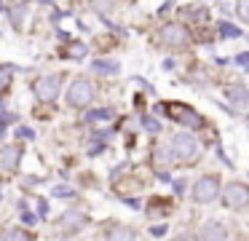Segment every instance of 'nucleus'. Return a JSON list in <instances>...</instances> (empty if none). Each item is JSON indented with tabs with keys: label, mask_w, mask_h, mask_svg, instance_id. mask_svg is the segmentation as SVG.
<instances>
[{
	"label": "nucleus",
	"mask_w": 249,
	"mask_h": 241,
	"mask_svg": "<svg viewBox=\"0 0 249 241\" xmlns=\"http://www.w3.org/2000/svg\"><path fill=\"white\" fill-rule=\"evenodd\" d=\"M27 14H30V5L27 3H19V5L6 8V16H8V21L14 24V30H22V24L27 21Z\"/></svg>",
	"instance_id": "obj_10"
},
{
	"label": "nucleus",
	"mask_w": 249,
	"mask_h": 241,
	"mask_svg": "<svg viewBox=\"0 0 249 241\" xmlns=\"http://www.w3.org/2000/svg\"><path fill=\"white\" fill-rule=\"evenodd\" d=\"M17 139H35L33 126H17Z\"/></svg>",
	"instance_id": "obj_22"
},
{
	"label": "nucleus",
	"mask_w": 249,
	"mask_h": 241,
	"mask_svg": "<svg viewBox=\"0 0 249 241\" xmlns=\"http://www.w3.org/2000/svg\"><path fill=\"white\" fill-rule=\"evenodd\" d=\"M51 193H54L56 198H75V190H72V187H65V185H56Z\"/></svg>",
	"instance_id": "obj_21"
},
{
	"label": "nucleus",
	"mask_w": 249,
	"mask_h": 241,
	"mask_svg": "<svg viewBox=\"0 0 249 241\" xmlns=\"http://www.w3.org/2000/svg\"><path fill=\"white\" fill-rule=\"evenodd\" d=\"M67 56H70V59H83V56H86V46H83V43H70Z\"/></svg>",
	"instance_id": "obj_19"
},
{
	"label": "nucleus",
	"mask_w": 249,
	"mask_h": 241,
	"mask_svg": "<svg viewBox=\"0 0 249 241\" xmlns=\"http://www.w3.org/2000/svg\"><path fill=\"white\" fill-rule=\"evenodd\" d=\"M150 233L153 236H163L166 233V225H156V228H150Z\"/></svg>",
	"instance_id": "obj_28"
},
{
	"label": "nucleus",
	"mask_w": 249,
	"mask_h": 241,
	"mask_svg": "<svg viewBox=\"0 0 249 241\" xmlns=\"http://www.w3.org/2000/svg\"><path fill=\"white\" fill-rule=\"evenodd\" d=\"M97 99V89H94V83L89 78H75L70 86H67V107H72V110H86L91 102Z\"/></svg>",
	"instance_id": "obj_1"
},
{
	"label": "nucleus",
	"mask_w": 249,
	"mask_h": 241,
	"mask_svg": "<svg viewBox=\"0 0 249 241\" xmlns=\"http://www.w3.org/2000/svg\"><path fill=\"white\" fill-rule=\"evenodd\" d=\"M225 99L231 102L233 107H247L249 105V89L247 86H228L225 89Z\"/></svg>",
	"instance_id": "obj_9"
},
{
	"label": "nucleus",
	"mask_w": 249,
	"mask_h": 241,
	"mask_svg": "<svg viewBox=\"0 0 249 241\" xmlns=\"http://www.w3.org/2000/svg\"><path fill=\"white\" fill-rule=\"evenodd\" d=\"M158 40L166 48H182V46H188V30L182 24H174V21L163 24L161 32H158Z\"/></svg>",
	"instance_id": "obj_6"
},
{
	"label": "nucleus",
	"mask_w": 249,
	"mask_h": 241,
	"mask_svg": "<svg viewBox=\"0 0 249 241\" xmlns=\"http://www.w3.org/2000/svg\"><path fill=\"white\" fill-rule=\"evenodd\" d=\"M59 236H78L83 228L89 225V214L83 212V209H78V206H67L65 212H62V217H59Z\"/></svg>",
	"instance_id": "obj_4"
},
{
	"label": "nucleus",
	"mask_w": 249,
	"mask_h": 241,
	"mask_svg": "<svg viewBox=\"0 0 249 241\" xmlns=\"http://www.w3.org/2000/svg\"><path fill=\"white\" fill-rule=\"evenodd\" d=\"M62 91V75H40L33 83V94L40 105H54Z\"/></svg>",
	"instance_id": "obj_2"
},
{
	"label": "nucleus",
	"mask_w": 249,
	"mask_h": 241,
	"mask_svg": "<svg viewBox=\"0 0 249 241\" xmlns=\"http://www.w3.org/2000/svg\"><path fill=\"white\" fill-rule=\"evenodd\" d=\"M19 214H22V222L27 225V228H35V225H38V214H33V212H30V206L19 209Z\"/></svg>",
	"instance_id": "obj_18"
},
{
	"label": "nucleus",
	"mask_w": 249,
	"mask_h": 241,
	"mask_svg": "<svg viewBox=\"0 0 249 241\" xmlns=\"http://www.w3.org/2000/svg\"><path fill=\"white\" fill-rule=\"evenodd\" d=\"M22 155H24V148L19 142L3 145V148H0V169L3 171H17L19 164H22Z\"/></svg>",
	"instance_id": "obj_7"
},
{
	"label": "nucleus",
	"mask_w": 249,
	"mask_h": 241,
	"mask_svg": "<svg viewBox=\"0 0 249 241\" xmlns=\"http://www.w3.org/2000/svg\"><path fill=\"white\" fill-rule=\"evenodd\" d=\"M110 239H134V230H129V228H124V230H110Z\"/></svg>",
	"instance_id": "obj_25"
},
{
	"label": "nucleus",
	"mask_w": 249,
	"mask_h": 241,
	"mask_svg": "<svg viewBox=\"0 0 249 241\" xmlns=\"http://www.w3.org/2000/svg\"><path fill=\"white\" fill-rule=\"evenodd\" d=\"M0 201H3V187H0Z\"/></svg>",
	"instance_id": "obj_29"
},
{
	"label": "nucleus",
	"mask_w": 249,
	"mask_h": 241,
	"mask_svg": "<svg viewBox=\"0 0 249 241\" xmlns=\"http://www.w3.org/2000/svg\"><path fill=\"white\" fill-rule=\"evenodd\" d=\"M3 239H30V233H24V230H6Z\"/></svg>",
	"instance_id": "obj_27"
},
{
	"label": "nucleus",
	"mask_w": 249,
	"mask_h": 241,
	"mask_svg": "<svg viewBox=\"0 0 249 241\" xmlns=\"http://www.w3.org/2000/svg\"><path fill=\"white\" fill-rule=\"evenodd\" d=\"M49 212H51L49 201H46V198H38V217H49Z\"/></svg>",
	"instance_id": "obj_26"
},
{
	"label": "nucleus",
	"mask_w": 249,
	"mask_h": 241,
	"mask_svg": "<svg viewBox=\"0 0 249 241\" xmlns=\"http://www.w3.org/2000/svg\"><path fill=\"white\" fill-rule=\"evenodd\" d=\"M249 204V187L241 182H231L225 187V206L231 209H244Z\"/></svg>",
	"instance_id": "obj_8"
},
{
	"label": "nucleus",
	"mask_w": 249,
	"mask_h": 241,
	"mask_svg": "<svg viewBox=\"0 0 249 241\" xmlns=\"http://www.w3.org/2000/svg\"><path fill=\"white\" fill-rule=\"evenodd\" d=\"M110 118H113V110H110V107H102V110H89L83 121L86 123H99V121H110Z\"/></svg>",
	"instance_id": "obj_16"
},
{
	"label": "nucleus",
	"mask_w": 249,
	"mask_h": 241,
	"mask_svg": "<svg viewBox=\"0 0 249 241\" xmlns=\"http://www.w3.org/2000/svg\"><path fill=\"white\" fill-rule=\"evenodd\" d=\"M169 112H172V115L177 118L179 123H188V126H198V123H201V118L196 115L193 110H188V107H179V105H172V107H169Z\"/></svg>",
	"instance_id": "obj_11"
},
{
	"label": "nucleus",
	"mask_w": 249,
	"mask_h": 241,
	"mask_svg": "<svg viewBox=\"0 0 249 241\" xmlns=\"http://www.w3.org/2000/svg\"><path fill=\"white\" fill-rule=\"evenodd\" d=\"M153 164H156L158 174L166 177V169H169V153L163 148H156V153H153Z\"/></svg>",
	"instance_id": "obj_14"
},
{
	"label": "nucleus",
	"mask_w": 249,
	"mask_h": 241,
	"mask_svg": "<svg viewBox=\"0 0 249 241\" xmlns=\"http://www.w3.org/2000/svg\"><path fill=\"white\" fill-rule=\"evenodd\" d=\"M217 196H220V180H217L214 174H204V177H198V180H196L193 198L198 204H209V201H214Z\"/></svg>",
	"instance_id": "obj_5"
},
{
	"label": "nucleus",
	"mask_w": 249,
	"mask_h": 241,
	"mask_svg": "<svg viewBox=\"0 0 249 241\" xmlns=\"http://www.w3.org/2000/svg\"><path fill=\"white\" fill-rule=\"evenodd\" d=\"M172 155L177 161H182V164H190V161H196V155H198V139L193 137V134L188 131H179L172 137Z\"/></svg>",
	"instance_id": "obj_3"
},
{
	"label": "nucleus",
	"mask_w": 249,
	"mask_h": 241,
	"mask_svg": "<svg viewBox=\"0 0 249 241\" xmlns=\"http://www.w3.org/2000/svg\"><path fill=\"white\" fill-rule=\"evenodd\" d=\"M14 83V67L11 64H0V94H6Z\"/></svg>",
	"instance_id": "obj_15"
},
{
	"label": "nucleus",
	"mask_w": 249,
	"mask_h": 241,
	"mask_svg": "<svg viewBox=\"0 0 249 241\" xmlns=\"http://www.w3.org/2000/svg\"><path fill=\"white\" fill-rule=\"evenodd\" d=\"M225 230H222L220 222H214V220H209V222L204 225V230H201V239H225Z\"/></svg>",
	"instance_id": "obj_13"
},
{
	"label": "nucleus",
	"mask_w": 249,
	"mask_h": 241,
	"mask_svg": "<svg viewBox=\"0 0 249 241\" xmlns=\"http://www.w3.org/2000/svg\"><path fill=\"white\" fill-rule=\"evenodd\" d=\"M236 14L241 16L244 21H249V0H238V3H236Z\"/></svg>",
	"instance_id": "obj_23"
},
{
	"label": "nucleus",
	"mask_w": 249,
	"mask_h": 241,
	"mask_svg": "<svg viewBox=\"0 0 249 241\" xmlns=\"http://www.w3.org/2000/svg\"><path fill=\"white\" fill-rule=\"evenodd\" d=\"M220 32L225 37H241V30H238V27H233V24H228V21H222V24H220Z\"/></svg>",
	"instance_id": "obj_20"
},
{
	"label": "nucleus",
	"mask_w": 249,
	"mask_h": 241,
	"mask_svg": "<svg viewBox=\"0 0 249 241\" xmlns=\"http://www.w3.org/2000/svg\"><path fill=\"white\" fill-rule=\"evenodd\" d=\"M91 73H99V75H118V73H121V64L113 62V59H94V62H91Z\"/></svg>",
	"instance_id": "obj_12"
},
{
	"label": "nucleus",
	"mask_w": 249,
	"mask_h": 241,
	"mask_svg": "<svg viewBox=\"0 0 249 241\" xmlns=\"http://www.w3.org/2000/svg\"><path fill=\"white\" fill-rule=\"evenodd\" d=\"M142 126L147 129L150 134H156V131H161V123L156 121V118H142Z\"/></svg>",
	"instance_id": "obj_24"
},
{
	"label": "nucleus",
	"mask_w": 249,
	"mask_h": 241,
	"mask_svg": "<svg viewBox=\"0 0 249 241\" xmlns=\"http://www.w3.org/2000/svg\"><path fill=\"white\" fill-rule=\"evenodd\" d=\"M91 8L97 11L99 16H105L107 11H113V0H91Z\"/></svg>",
	"instance_id": "obj_17"
},
{
	"label": "nucleus",
	"mask_w": 249,
	"mask_h": 241,
	"mask_svg": "<svg viewBox=\"0 0 249 241\" xmlns=\"http://www.w3.org/2000/svg\"><path fill=\"white\" fill-rule=\"evenodd\" d=\"M247 70H249V62H247Z\"/></svg>",
	"instance_id": "obj_30"
}]
</instances>
